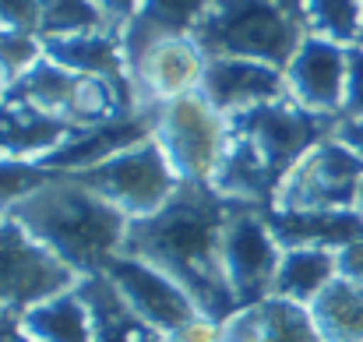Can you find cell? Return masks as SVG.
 <instances>
[{"mask_svg":"<svg viewBox=\"0 0 363 342\" xmlns=\"http://www.w3.org/2000/svg\"><path fill=\"white\" fill-rule=\"evenodd\" d=\"M4 92H7V85H4V78H0V103H4Z\"/></svg>","mask_w":363,"mask_h":342,"instance_id":"cell-38","label":"cell"},{"mask_svg":"<svg viewBox=\"0 0 363 342\" xmlns=\"http://www.w3.org/2000/svg\"><path fill=\"white\" fill-rule=\"evenodd\" d=\"M71 286H78V275L0 212V318H21Z\"/></svg>","mask_w":363,"mask_h":342,"instance_id":"cell-6","label":"cell"},{"mask_svg":"<svg viewBox=\"0 0 363 342\" xmlns=\"http://www.w3.org/2000/svg\"><path fill=\"white\" fill-rule=\"evenodd\" d=\"M342 116H363V46L346 50V103Z\"/></svg>","mask_w":363,"mask_h":342,"instance_id":"cell-30","label":"cell"},{"mask_svg":"<svg viewBox=\"0 0 363 342\" xmlns=\"http://www.w3.org/2000/svg\"><path fill=\"white\" fill-rule=\"evenodd\" d=\"M198 96L223 116H233L250 106L289 96V85H286V71L272 64L243 60V57H208Z\"/></svg>","mask_w":363,"mask_h":342,"instance_id":"cell-12","label":"cell"},{"mask_svg":"<svg viewBox=\"0 0 363 342\" xmlns=\"http://www.w3.org/2000/svg\"><path fill=\"white\" fill-rule=\"evenodd\" d=\"M268 229L282 243L293 247H325L342 250L346 243L363 240V216L357 209H264Z\"/></svg>","mask_w":363,"mask_h":342,"instance_id":"cell-15","label":"cell"},{"mask_svg":"<svg viewBox=\"0 0 363 342\" xmlns=\"http://www.w3.org/2000/svg\"><path fill=\"white\" fill-rule=\"evenodd\" d=\"M92 4L99 7V14L106 18V25L117 28V32H123L134 21V14L141 7V0H92Z\"/></svg>","mask_w":363,"mask_h":342,"instance_id":"cell-32","label":"cell"},{"mask_svg":"<svg viewBox=\"0 0 363 342\" xmlns=\"http://www.w3.org/2000/svg\"><path fill=\"white\" fill-rule=\"evenodd\" d=\"M0 342H35L25 336V329L18 325V318H0Z\"/></svg>","mask_w":363,"mask_h":342,"instance_id":"cell-35","label":"cell"},{"mask_svg":"<svg viewBox=\"0 0 363 342\" xmlns=\"http://www.w3.org/2000/svg\"><path fill=\"white\" fill-rule=\"evenodd\" d=\"M226 134H230V120L219 110H212L198 92L180 96L159 110L155 141L166 152V159L180 180L208 184L216 173V162L223 155Z\"/></svg>","mask_w":363,"mask_h":342,"instance_id":"cell-8","label":"cell"},{"mask_svg":"<svg viewBox=\"0 0 363 342\" xmlns=\"http://www.w3.org/2000/svg\"><path fill=\"white\" fill-rule=\"evenodd\" d=\"M325 342H363V286L350 279H332L307 304Z\"/></svg>","mask_w":363,"mask_h":342,"instance_id":"cell-22","label":"cell"},{"mask_svg":"<svg viewBox=\"0 0 363 342\" xmlns=\"http://www.w3.org/2000/svg\"><path fill=\"white\" fill-rule=\"evenodd\" d=\"M257 311L264 325V342H325L303 304L268 297L264 304H257Z\"/></svg>","mask_w":363,"mask_h":342,"instance_id":"cell-26","label":"cell"},{"mask_svg":"<svg viewBox=\"0 0 363 342\" xmlns=\"http://www.w3.org/2000/svg\"><path fill=\"white\" fill-rule=\"evenodd\" d=\"M43 57L60 64V67H67V71H74V75L130 78L127 75V57H123V39L121 32H113V28L43 39Z\"/></svg>","mask_w":363,"mask_h":342,"instance_id":"cell-19","label":"cell"},{"mask_svg":"<svg viewBox=\"0 0 363 342\" xmlns=\"http://www.w3.org/2000/svg\"><path fill=\"white\" fill-rule=\"evenodd\" d=\"M205 342H264V325H261V311L257 307H243L233 318L212 325Z\"/></svg>","mask_w":363,"mask_h":342,"instance_id":"cell-29","label":"cell"},{"mask_svg":"<svg viewBox=\"0 0 363 342\" xmlns=\"http://www.w3.org/2000/svg\"><path fill=\"white\" fill-rule=\"evenodd\" d=\"M282 261V243L268 229L261 205L230 202V216L223 229V265L237 307H257L275 289V272Z\"/></svg>","mask_w":363,"mask_h":342,"instance_id":"cell-7","label":"cell"},{"mask_svg":"<svg viewBox=\"0 0 363 342\" xmlns=\"http://www.w3.org/2000/svg\"><path fill=\"white\" fill-rule=\"evenodd\" d=\"M18 325L35 342H92V314L78 286L28 307L18 318Z\"/></svg>","mask_w":363,"mask_h":342,"instance_id":"cell-21","label":"cell"},{"mask_svg":"<svg viewBox=\"0 0 363 342\" xmlns=\"http://www.w3.org/2000/svg\"><path fill=\"white\" fill-rule=\"evenodd\" d=\"M159 110H162V106H141L138 114L123 116V120L78 131V134L67 138L57 152H50L46 159H39V166L50 170V173H82V170H92V166H99V162L121 155L127 148H134V145L155 138Z\"/></svg>","mask_w":363,"mask_h":342,"instance_id":"cell-14","label":"cell"},{"mask_svg":"<svg viewBox=\"0 0 363 342\" xmlns=\"http://www.w3.org/2000/svg\"><path fill=\"white\" fill-rule=\"evenodd\" d=\"M303 28L339 46H360L363 0H303Z\"/></svg>","mask_w":363,"mask_h":342,"instance_id":"cell-24","label":"cell"},{"mask_svg":"<svg viewBox=\"0 0 363 342\" xmlns=\"http://www.w3.org/2000/svg\"><path fill=\"white\" fill-rule=\"evenodd\" d=\"M53 173L43 170L39 162H11L0 159V212H7L14 202H21L25 194H32L39 184H46Z\"/></svg>","mask_w":363,"mask_h":342,"instance_id":"cell-28","label":"cell"},{"mask_svg":"<svg viewBox=\"0 0 363 342\" xmlns=\"http://www.w3.org/2000/svg\"><path fill=\"white\" fill-rule=\"evenodd\" d=\"M360 46H363V43H360Z\"/></svg>","mask_w":363,"mask_h":342,"instance_id":"cell-39","label":"cell"},{"mask_svg":"<svg viewBox=\"0 0 363 342\" xmlns=\"http://www.w3.org/2000/svg\"><path fill=\"white\" fill-rule=\"evenodd\" d=\"M0 25L35 32V25H39V0H0Z\"/></svg>","mask_w":363,"mask_h":342,"instance_id":"cell-31","label":"cell"},{"mask_svg":"<svg viewBox=\"0 0 363 342\" xmlns=\"http://www.w3.org/2000/svg\"><path fill=\"white\" fill-rule=\"evenodd\" d=\"M208 4H212V0H141L134 21L121 32L127 67H130L152 43L169 39V35H191Z\"/></svg>","mask_w":363,"mask_h":342,"instance_id":"cell-20","label":"cell"},{"mask_svg":"<svg viewBox=\"0 0 363 342\" xmlns=\"http://www.w3.org/2000/svg\"><path fill=\"white\" fill-rule=\"evenodd\" d=\"M74 134H78V127H71L67 120L46 114L32 103H21L11 96H4V103H0V159L39 162Z\"/></svg>","mask_w":363,"mask_h":342,"instance_id":"cell-16","label":"cell"},{"mask_svg":"<svg viewBox=\"0 0 363 342\" xmlns=\"http://www.w3.org/2000/svg\"><path fill=\"white\" fill-rule=\"evenodd\" d=\"M275 7H282L289 18H296L300 25H303V0H272Z\"/></svg>","mask_w":363,"mask_h":342,"instance_id":"cell-36","label":"cell"},{"mask_svg":"<svg viewBox=\"0 0 363 342\" xmlns=\"http://www.w3.org/2000/svg\"><path fill=\"white\" fill-rule=\"evenodd\" d=\"M205 64H208V57L198 50V43L191 35H169V39L152 43L127 67V75L134 82L141 106H166L180 96L198 92Z\"/></svg>","mask_w":363,"mask_h":342,"instance_id":"cell-11","label":"cell"},{"mask_svg":"<svg viewBox=\"0 0 363 342\" xmlns=\"http://www.w3.org/2000/svg\"><path fill=\"white\" fill-rule=\"evenodd\" d=\"M335 268H339V279L363 286V240H353L342 250H335Z\"/></svg>","mask_w":363,"mask_h":342,"instance_id":"cell-33","label":"cell"},{"mask_svg":"<svg viewBox=\"0 0 363 342\" xmlns=\"http://www.w3.org/2000/svg\"><path fill=\"white\" fill-rule=\"evenodd\" d=\"M74 177L82 184H89L96 194H103L106 202H113L127 219H145V216L159 212L180 187V177L173 173V166L155 138L127 148L92 170H82Z\"/></svg>","mask_w":363,"mask_h":342,"instance_id":"cell-5","label":"cell"},{"mask_svg":"<svg viewBox=\"0 0 363 342\" xmlns=\"http://www.w3.org/2000/svg\"><path fill=\"white\" fill-rule=\"evenodd\" d=\"M332 138H339L346 148H353V152L363 159V116H339Z\"/></svg>","mask_w":363,"mask_h":342,"instance_id":"cell-34","label":"cell"},{"mask_svg":"<svg viewBox=\"0 0 363 342\" xmlns=\"http://www.w3.org/2000/svg\"><path fill=\"white\" fill-rule=\"evenodd\" d=\"M346 50L332 39L321 35H303L300 50L293 53L289 67H286V85L289 96L325 116H342L346 103Z\"/></svg>","mask_w":363,"mask_h":342,"instance_id":"cell-13","label":"cell"},{"mask_svg":"<svg viewBox=\"0 0 363 342\" xmlns=\"http://www.w3.org/2000/svg\"><path fill=\"white\" fill-rule=\"evenodd\" d=\"M7 216L78 279L103 275L123 250L130 226L113 202L96 194L74 173H53L32 194L14 202Z\"/></svg>","mask_w":363,"mask_h":342,"instance_id":"cell-2","label":"cell"},{"mask_svg":"<svg viewBox=\"0 0 363 342\" xmlns=\"http://www.w3.org/2000/svg\"><path fill=\"white\" fill-rule=\"evenodd\" d=\"M335 275H339L335 250H325V247H293V250H282L272 297H282V300H293V304H303L307 307Z\"/></svg>","mask_w":363,"mask_h":342,"instance_id":"cell-23","label":"cell"},{"mask_svg":"<svg viewBox=\"0 0 363 342\" xmlns=\"http://www.w3.org/2000/svg\"><path fill=\"white\" fill-rule=\"evenodd\" d=\"M96 28H110V25L92 0H39V25H35L39 39H60V35H78Z\"/></svg>","mask_w":363,"mask_h":342,"instance_id":"cell-25","label":"cell"},{"mask_svg":"<svg viewBox=\"0 0 363 342\" xmlns=\"http://www.w3.org/2000/svg\"><path fill=\"white\" fill-rule=\"evenodd\" d=\"M307 28L272 0H212L191 39L205 57H243L279 71L289 67Z\"/></svg>","mask_w":363,"mask_h":342,"instance_id":"cell-3","label":"cell"},{"mask_svg":"<svg viewBox=\"0 0 363 342\" xmlns=\"http://www.w3.org/2000/svg\"><path fill=\"white\" fill-rule=\"evenodd\" d=\"M226 120H230V127L237 134H243L257 148V155L264 159V166L275 173L279 187L300 166V159L311 148H318L325 138H332V131L339 123V116L314 114V110L300 106L293 96H282V99L250 106V110L226 116Z\"/></svg>","mask_w":363,"mask_h":342,"instance_id":"cell-4","label":"cell"},{"mask_svg":"<svg viewBox=\"0 0 363 342\" xmlns=\"http://www.w3.org/2000/svg\"><path fill=\"white\" fill-rule=\"evenodd\" d=\"M363 159L339 138H325L282 180L275 209H357Z\"/></svg>","mask_w":363,"mask_h":342,"instance_id":"cell-9","label":"cell"},{"mask_svg":"<svg viewBox=\"0 0 363 342\" xmlns=\"http://www.w3.org/2000/svg\"><path fill=\"white\" fill-rule=\"evenodd\" d=\"M357 212L363 216V184H360V194H357Z\"/></svg>","mask_w":363,"mask_h":342,"instance_id":"cell-37","label":"cell"},{"mask_svg":"<svg viewBox=\"0 0 363 342\" xmlns=\"http://www.w3.org/2000/svg\"><path fill=\"white\" fill-rule=\"evenodd\" d=\"M226 202H240V205H261V209H272L275 205V194H279V180L275 173L264 166V159L257 155V148L237 134L230 127L226 134V145H223V155L216 162V173L208 180Z\"/></svg>","mask_w":363,"mask_h":342,"instance_id":"cell-17","label":"cell"},{"mask_svg":"<svg viewBox=\"0 0 363 342\" xmlns=\"http://www.w3.org/2000/svg\"><path fill=\"white\" fill-rule=\"evenodd\" d=\"M226 216L230 202L212 184L180 180L159 212L130 219L123 240V254H134L166 272L198 304L208 325H219L240 311L223 265Z\"/></svg>","mask_w":363,"mask_h":342,"instance_id":"cell-1","label":"cell"},{"mask_svg":"<svg viewBox=\"0 0 363 342\" xmlns=\"http://www.w3.org/2000/svg\"><path fill=\"white\" fill-rule=\"evenodd\" d=\"M117 293L130 304V311H138L148 325H155L159 332L173 336V339H184L187 332H194L205 318L198 311V304L159 268H152L148 261L134 258V254H117L106 272H103Z\"/></svg>","mask_w":363,"mask_h":342,"instance_id":"cell-10","label":"cell"},{"mask_svg":"<svg viewBox=\"0 0 363 342\" xmlns=\"http://www.w3.org/2000/svg\"><path fill=\"white\" fill-rule=\"evenodd\" d=\"M78 293L92 314V342H180L148 325L138 311H130V304L106 275L78 279Z\"/></svg>","mask_w":363,"mask_h":342,"instance_id":"cell-18","label":"cell"},{"mask_svg":"<svg viewBox=\"0 0 363 342\" xmlns=\"http://www.w3.org/2000/svg\"><path fill=\"white\" fill-rule=\"evenodd\" d=\"M39 60H43V39L35 32L0 25V78H4V85H14Z\"/></svg>","mask_w":363,"mask_h":342,"instance_id":"cell-27","label":"cell"}]
</instances>
